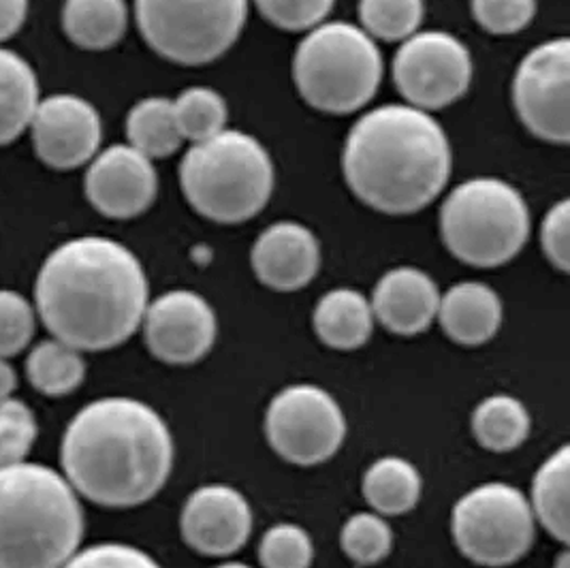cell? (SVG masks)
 Listing matches in <instances>:
<instances>
[{
	"label": "cell",
	"instance_id": "11",
	"mask_svg": "<svg viewBox=\"0 0 570 568\" xmlns=\"http://www.w3.org/2000/svg\"><path fill=\"white\" fill-rule=\"evenodd\" d=\"M472 56L444 30H416L393 56V81L406 105L436 111L460 101L472 84Z\"/></svg>",
	"mask_w": 570,
	"mask_h": 568
},
{
	"label": "cell",
	"instance_id": "26",
	"mask_svg": "<svg viewBox=\"0 0 570 568\" xmlns=\"http://www.w3.org/2000/svg\"><path fill=\"white\" fill-rule=\"evenodd\" d=\"M27 376L39 393L60 398L73 393L83 383L86 362L81 351L52 337L39 342L28 353Z\"/></svg>",
	"mask_w": 570,
	"mask_h": 568
},
{
	"label": "cell",
	"instance_id": "25",
	"mask_svg": "<svg viewBox=\"0 0 570 568\" xmlns=\"http://www.w3.org/2000/svg\"><path fill=\"white\" fill-rule=\"evenodd\" d=\"M127 137L130 148L150 160L176 155L184 139L174 114V101L148 97L132 105L127 116Z\"/></svg>",
	"mask_w": 570,
	"mask_h": 568
},
{
	"label": "cell",
	"instance_id": "21",
	"mask_svg": "<svg viewBox=\"0 0 570 568\" xmlns=\"http://www.w3.org/2000/svg\"><path fill=\"white\" fill-rule=\"evenodd\" d=\"M129 27V7L125 0H65V35L90 52L109 50L125 37Z\"/></svg>",
	"mask_w": 570,
	"mask_h": 568
},
{
	"label": "cell",
	"instance_id": "32",
	"mask_svg": "<svg viewBox=\"0 0 570 568\" xmlns=\"http://www.w3.org/2000/svg\"><path fill=\"white\" fill-rule=\"evenodd\" d=\"M314 545L311 535L295 523L272 526L259 545L263 568H311Z\"/></svg>",
	"mask_w": 570,
	"mask_h": 568
},
{
	"label": "cell",
	"instance_id": "13",
	"mask_svg": "<svg viewBox=\"0 0 570 568\" xmlns=\"http://www.w3.org/2000/svg\"><path fill=\"white\" fill-rule=\"evenodd\" d=\"M141 325L150 353L171 365L204 360L218 332L216 312L208 300L188 288H174L156 297L148 304Z\"/></svg>",
	"mask_w": 570,
	"mask_h": 568
},
{
	"label": "cell",
	"instance_id": "38",
	"mask_svg": "<svg viewBox=\"0 0 570 568\" xmlns=\"http://www.w3.org/2000/svg\"><path fill=\"white\" fill-rule=\"evenodd\" d=\"M27 16L28 0H0V43L22 28Z\"/></svg>",
	"mask_w": 570,
	"mask_h": 568
},
{
	"label": "cell",
	"instance_id": "5",
	"mask_svg": "<svg viewBox=\"0 0 570 568\" xmlns=\"http://www.w3.org/2000/svg\"><path fill=\"white\" fill-rule=\"evenodd\" d=\"M274 160L257 137L225 129L190 144L180 163V186L190 207L218 225L255 218L272 199Z\"/></svg>",
	"mask_w": 570,
	"mask_h": 568
},
{
	"label": "cell",
	"instance_id": "35",
	"mask_svg": "<svg viewBox=\"0 0 570 568\" xmlns=\"http://www.w3.org/2000/svg\"><path fill=\"white\" fill-rule=\"evenodd\" d=\"M479 27L492 35H515L530 27L537 16V0H470Z\"/></svg>",
	"mask_w": 570,
	"mask_h": 568
},
{
	"label": "cell",
	"instance_id": "20",
	"mask_svg": "<svg viewBox=\"0 0 570 568\" xmlns=\"http://www.w3.org/2000/svg\"><path fill=\"white\" fill-rule=\"evenodd\" d=\"M374 312L370 300L357 288L340 286L325 293L314 309V332L323 344L336 351H355L374 332Z\"/></svg>",
	"mask_w": 570,
	"mask_h": 568
},
{
	"label": "cell",
	"instance_id": "3",
	"mask_svg": "<svg viewBox=\"0 0 570 568\" xmlns=\"http://www.w3.org/2000/svg\"><path fill=\"white\" fill-rule=\"evenodd\" d=\"M453 153L441 123L413 105H381L353 125L342 150L344 180L372 209L406 216L446 186Z\"/></svg>",
	"mask_w": 570,
	"mask_h": 568
},
{
	"label": "cell",
	"instance_id": "17",
	"mask_svg": "<svg viewBox=\"0 0 570 568\" xmlns=\"http://www.w3.org/2000/svg\"><path fill=\"white\" fill-rule=\"evenodd\" d=\"M259 283L274 291H299L316 278L321 246L316 235L302 223L281 221L261 233L250 253Z\"/></svg>",
	"mask_w": 570,
	"mask_h": 568
},
{
	"label": "cell",
	"instance_id": "16",
	"mask_svg": "<svg viewBox=\"0 0 570 568\" xmlns=\"http://www.w3.org/2000/svg\"><path fill=\"white\" fill-rule=\"evenodd\" d=\"M181 537L197 554L225 558L239 551L253 532V511L244 493L229 486L193 491L181 509Z\"/></svg>",
	"mask_w": 570,
	"mask_h": 568
},
{
	"label": "cell",
	"instance_id": "1",
	"mask_svg": "<svg viewBox=\"0 0 570 568\" xmlns=\"http://www.w3.org/2000/svg\"><path fill=\"white\" fill-rule=\"evenodd\" d=\"M35 304L56 340L81 353H99L125 344L141 327L150 284L141 261L125 244L83 235L60 244L43 261Z\"/></svg>",
	"mask_w": 570,
	"mask_h": 568
},
{
	"label": "cell",
	"instance_id": "4",
	"mask_svg": "<svg viewBox=\"0 0 570 568\" xmlns=\"http://www.w3.org/2000/svg\"><path fill=\"white\" fill-rule=\"evenodd\" d=\"M78 491L46 464L0 466V568H62L79 549Z\"/></svg>",
	"mask_w": 570,
	"mask_h": 568
},
{
	"label": "cell",
	"instance_id": "18",
	"mask_svg": "<svg viewBox=\"0 0 570 568\" xmlns=\"http://www.w3.org/2000/svg\"><path fill=\"white\" fill-rule=\"evenodd\" d=\"M370 304L374 319L391 334L415 336L439 316L441 291L430 274L404 265L376 283Z\"/></svg>",
	"mask_w": 570,
	"mask_h": 568
},
{
	"label": "cell",
	"instance_id": "24",
	"mask_svg": "<svg viewBox=\"0 0 570 568\" xmlns=\"http://www.w3.org/2000/svg\"><path fill=\"white\" fill-rule=\"evenodd\" d=\"M569 447H560L544 460L532 483V513L560 542L569 541Z\"/></svg>",
	"mask_w": 570,
	"mask_h": 568
},
{
	"label": "cell",
	"instance_id": "34",
	"mask_svg": "<svg viewBox=\"0 0 570 568\" xmlns=\"http://www.w3.org/2000/svg\"><path fill=\"white\" fill-rule=\"evenodd\" d=\"M261 16L288 32H308L327 22L336 0H255Z\"/></svg>",
	"mask_w": 570,
	"mask_h": 568
},
{
	"label": "cell",
	"instance_id": "8",
	"mask_svg": "<svg viewBox=\"0 0 570 568\" xmlns=\"http://www.w3.org/2000/svg\"><path fill=\"white\" fill-rule=\"evenodd\" d=\"M135 18L158 56L202 67L234 48L248 20V0H135Z\"/></svg>",
	"mask_w": 570,
	"mask_h": 568
},
{
	"label": "cell",
	"instance_id": "40",
	"mask_svg": "<svg viewBox=\"0 0 570 568\" xmlns=\"http://www.w3.org/2000/svg\"><path fill=\"white\" fill-rule=\"evenodd\" d=\"M556 568H569V554H562V556H560Z\"/></svg>",
	"mask_w": 570,
	"mask_h": 568
},
{
	"label": "cell",
	"instance_id": "12",
	"mask_svg": "<svg viewBox=\"0 0 570 568\" xmlns=\"http://www.w3.org/2000/svg\"><path fill=\"white\" fill-rule=\"evenodd\" d=\"M519 120L534 137L564 146L570 141V41H544L519 62L513 78Z\"/></svg>",
	"mask_w": 570,
	"mask_h": 568
},
{
	"label": "cell",
	"instance_id": "31",
	"mask_svg": "<svg viewBox=\"0 0 570 568\" xmlns=\"http://www.w3.org/2000/svg\"><path fill=\"white\" fill-rule=\"evenodd\" d=\"M37 437V417L27 402L18 398L0 402V466L27 462Z\"/></svg>",
	"mask_w": 570,
	"mask_h": 568
},
{
	"label": "cell",
	"instance_id": "30",
	"mask_svg": "<svg viewBox=\"0 0 570 568\" xmlns=\"http://www.w3.org/2000/svg\"><path fill=\"white\" fill-rule=\"evenodd\" d=\"M340 542L344 554L357 565H376L390 556L393 547L391 526L379 513H355L342 528Z\"/></svg>",
	"mask_w": 570,
	"mask_h": 568
},
{
	"label": "cell",
	"instance_id": "10",
	"mask_svg": "<svg viewBox=\"0 0 570 568\" xmlns=\"http://www.w3.org/2000/svg\"><path fill=\"white\" fill-rule=\"evenodd\" d=\"M272 449L291 464L316 466L334 458L346 437V419L334 395L316 385H293L265 414Z\"/></svg>",
	"mask_w": 570,
	"mask_h": 568
},
{
	"label": "cell",
	"instance_id": "9",
	"mask_svg": "<svg viewBox=\"0 0 570 568\" xmlns=\"http://www.w3.org/2000/svg\"><path fill=\"white\" fill-rule=\"evenodd\" d=\"M453 539L481 567H509L521 560L537 535L530 500L507 483H485L468 491L453 509Z\"/></svg>",
	"mask_w": 570,
	"mask_h": 568
},
{
	"label": "cell",
	"instance_id": "14",
	"mask_svg": "<svg viewBox=\"0 0 570 568\" xmlns=\"http://www.w3.org/2000/svg\"><path fill=\"white\" fill-rule=\"evenodd\" d=\"M28 129L37 156L58 172L90 163L104 141V123L97 107L78 95L41 99Z\"/></svg>",
	"mask_w": 570,
	"mask_h": 568
},
{
	"label": "cell",
	"instance_id": "19",
	"mask_svg": "<svg viewBox=\"0 0 570 568\" xmlns=\"http://www.w3.org/2000/svg\"><path fill=\"white\" fill-rule=\"evenodd\" d=\"M436 319L453 342L479 346L498 334L502 325V302L488 284H455L441 295Z\"/></svg>",
	"mask_w": 570,
	"mask_h": 568
},
{
	"label": "cell",
	"instance_id": "22",
	"mask_svg": "<svg viewBox=\"0 0 570 568\" xmlns=\"http://www.w3.org/2000/svg\"><path fill=\"white\" fill-rule=\"evenodd\" d=\"M39 79L20 53L0 48V146L30 127L39 105Z\"/></svg>",
	"mask_w": 570,
	"mask_h": 568
},
{
	"label": "cell",
	"instance_id": "2",
	"mask_svg": "<svg viewBox=\"0 0 570 568\" xmlns=\"http://www.w3.org/2000/svg\"><path fill=\"white\" fill-rule=\"evenodd\" d=\"M65 479L107 509L146 505L174 468V439L165 419L135 398H101L79 411L60 447Z\"/></svg>",
	"mask_w": 570,
	"mask_h": 568
},
{
	"label": "cell",
	"instance_id": "6",
	"mask_svg": "<svg viewBox=\"0 0 570 568\" xmlns=\"http://www.w3.org/2000/svg\"><path fill=\"white\" fill-rule=\"evenodd\" d=\"M383 76L385 62L376 41L348 22L312 28L293 56L297 92L323 114L360 111L376 97Z\"/></svg>",
	"mask_w": 570,
	"mask_h": 568
},
{
	"label": "cell",
	"instance_id": "37",
	"mask_svg": "<svg viewBox=\"0 0 570 568\" xmlns=\"http://www.w3.org/2000/svg\"><path fill=\"white\" fill-rule=\"evenodd\" d=\"M570 206L569 199L549 207L541 223V246L547 261L567 274L570 270Z\"/></svg>",
	"mask_w": 570,
	"mask_h": 568
},
{
	"label": "cell",
	"instance_id": "41",
	"mask_svg": "<svg viewBox=\"0 0 570 568\" xmlns=\"http://www.w3.org/2000/svg\"><path fill=\"white\" fill-rule=\"evenodd\" d=\"M216 568H250L248 565H242V562H227V565H220Z\"/></svg>",
	"mask_w": 570,
	"mask_h": 568
},
{
	"label": "cell",
	"instance_id": "33",
	"mask_svg": "<svg viewBox=\"0 0 570 568\" xmlns=\"http://www.w3.org/2000/svg\"><path fill=\"white\" fill-rule=\"evenodd\" d=\"M37 330L35 309L24 295L0 288V358L9 360L22 353Z\"/></svg>",
	"mask_w": 570,
	"mask_h": 568
},
{
	"label": "cell",
	"instance_id": "39",
	"mask_svg": "<svg viewBox=\"0 0 570 568\" xmlns=\"http://www.w3.org/2000/svg\"><path fill=\"white\" fill-rule=\"evenodd\" d=\"M16 389H18V372L4 358H0V402L13 398Z\"/></svg>",
	"mask_w": 570,
	"mask_h": 568
},
{
	"label": "cell",
	"instance_id": "23",
	"mask_svg": "<svg viewBox=\"0 0 570 568\" xmlns=\"http://www.w3.org/2000/svg\"><path fill=\"white\" fill-rule=\"evenodd\" d=\"M363 496L379 516L409 513L421 498V474L409 460L381 458L363 474Z\"/></svg>",
	"mask_w": 570,
	"mask_h": 568
},
{
	"label": "cell",
	"instance_id": "27",
	"mask_svg": "<svg viewBox=\"0 0 570 568\" xmlns=\"http://www.w3.org/2000/svg\"><path fill=\"white\" fill-rule=\"evenodd\" d=\"M472 432L481 447L507 453L523 444L530 434V414L518 398L498 393L485 398L472 414Z\"/></svg>",
	"mask_w": 570,
	"mask_h": 568
},
{
	"label": "cell",
	"instance_id": "7",
	"mask_svg": "<svg viewBox=\"0 0 570 568\" xmlns=\"http://www.w3.org/2000/svg\"><path fill=\"white\" fill-rule=\"evenodd\" d=\"M441 235L455 258L472 267H498L518 257L530 237L523 195L500 178L455 186L441 207Z\"/></svg>",
	"mask_w": 570,
	"mask_h": 568
},
{
	"label": "cell",
	"instance_id": "28",
	"mask_svg": "<svg viewBox=\"0 0 570 568\" xmlns=\"http://www.w3.org/2000/svg\"><path fill=\"white\" fill-rule=\"evenodd\" d=\"M174 114L181 139L190 144H202L223 133L229 123V107L225 97L208 86L186 88L174 101Z\"/></svg>",
	"mask_w": 570,
	"mask_h": 568
},
{
	"label": "cell",
	"instance_id": "15",
	"mask_svg": "<svg viewBox=\"0 0 570 568\" xmlns=\"http://www.w3.org/2000/svg\"><path fill=\"white\" fill-rule=\"evenodd\" d=\"M83 190L90 206L107 218L129 221L155 204V163L129 144L109 146L88 163Z\"/></svg>",
	"mask_w": 570,
	"mask_h": 568
},
{
	"label": "cell",
	"instance_id": "29",
	"mask_svg": "<svg viewBox=\"0 0 570 568\" xmlns=\"http://www.w3.org/2000/svg\"><path fill=\"white\" fill-rule=\"evenodd\" d=\"M423 0H360L362 28L376 41H404L421 28Z\"/></svg>",
	"mask_w": 570,
	"mask_h": 568
},
{
	"label": "cell",
	"instance_id": "36",
	"mask_svg": "<svg viewBox=\"0 0 570 568\" xmlns=\"http://www.w3.org/2000/svg\"><path fill=\"white\" fill-rule=\"evenodd\" d=\"M62 568H163L144 549L125 542H99L76 551Z\"/></svg>",
	"mask_w": 570,
	"mask_h": 568
}]
</instances>
